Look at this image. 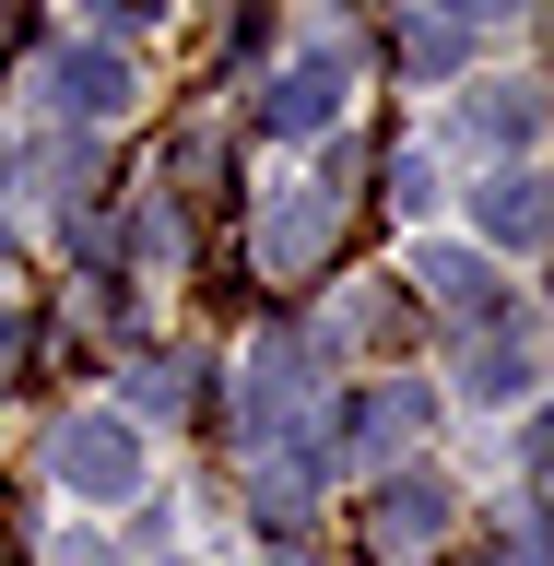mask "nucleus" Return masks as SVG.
Segmentation results:
<instances>
[{
    "mask_svg": "<svg viewBox=\"0 0 554 566\" xmlns=\"http://www.w3.org/2000/svg\"><path fill=\"white\" fill-rule=\"evenodd\" d=\"M48 460H60V484L83 495V507H130L142 495V424L130 413H71Z\"/></svg>",
    "mask_w": 554,
    "mask_h": 566,
    "instance_id": "nucleus-1",
    "label": "nucleus"
},
{
    "mask_svg": "<svg viewBox=\"0 0 554 566\" xmlns=\"http://www.w3.org/2000/svg\"><path fill=\"white\" fill-rule=\"evenodd\" d=\"M343 237V177H307V189H283V201H260V272L295 283L318 272V248Z\"/></svg>",
    "mask_w": 554,
    "mask_h": 566,
    "instance_id": "nucleus-2",
    "label": "nucleus"
},
{
    "mask_svg": "<svg viewBox=\"0 0 554 566\" xmlns=\"http://www.w3.org/2000/svg\"><path fill=\"white\" fill-rule=\"evenodd\" d=\"M343 95H354V60H331V48H318V60H295V71H272V83H260V130H272V142H307V130H331V118H343Z\"/></svg>",
    "mask_w": 554,
    "mask_h": 566,
    "instance_id": "nucleus-3",
    "label": "nucleus"
},
{
    "mask_svg": "<svg viewBox=\"0 0 554 566\" xmlns=\"http://www.w3.org/2000/svg\"><path fill=\"white\" fill-rule=\"evenodd\" d=\"M130 95H142V83H130V60H118V48H60V60H48V106H60V118H83V130H106Z\"/></svg>",
    "mask_w": 554,
    "mask_h": 566,
    "instance_id": "nucleus-4",
    "label": "nucleus"
},
{
    "mask_svg": "<svg viewBox=\"0 0 554 566\" xmlns=\"http://www.w3.org/2000/svg\"><path fill=\"white\" fill-rule=\"evenodd\" d=\"M425 307H449L460 331H484V318H508V283H495V260H472V248H425L414 260Z\"/></svg>",
    "mask_w": 554,
    "mask_h": 566,
    "instance_id": "nucleus-5",
    "label": "nucleus"
},
{
    "mask_svg": "<svg viewBox=\"0 0 554 566\" xmlns=\"http://www.w3.org/2000/svg\"><path fill=\"white\" fill-rule=\"evenodd\" d=\"M449 507H460V495L437 484V472H401V484L366 507V531H378V555H414V543H437V531H449Z\"/></svg>",
    "mask_w": 554,
    "mask_h": 566,
    "instance_id": "nucleus-6",
    "label": "nucleus"
},
{
    "mask_svg": "<svg viewBox=\"0 0 554 566\" xmlns=\"http://www.w3.org/2000/svg\"><path fill=\"white\" fill-rule=\"evenodd\" d=\"M472 212H484L495 248H543V177H531V166H495L484 189H472Z\"/></svg>",
    "mask_w": 554,
    "mask_h": 566,
    "instance_id": "nucleus-7",
    "label": "nucleus"
},
{
    "mask_svg": "<svg viewBox=\"0 0 554 566\" xmlns=\"http://www.w3.org/2000/svg\"><path fill=\"white\" fill-rule=\"evenodd\" d=\"M414 424H425V389H378V401H354V449H366V472H378Z\"/></svg>",
    "mask_w": 554,
    "mask_h": 566,
    "instance_id": "nucleus-8",
    "label": "nucleus"
},
{
    "mask_svg": "<svg viewBox=\"0 0 554 566\" xmlns=\"http://www.w3.org/2000/svg\"><path fill=\"white\" fill-rule=\"evenodd\" d=\"M531 378H543V366H531V331H508V343L472 354V401H520Z\"/></svg>",
    "mask_w": 554,
    "mask_h": 566,
    "instance_id": "nucleus-9",
    "label": "nucleus"
},
{
    "mask_svg": "<svg viewBox=\"0 0 554 566\" xmlns=\"http://www.w3.org/2000/svg\"><path fill=\"white\" fill-rule=\"evenodd\" d=\"M472 130H484V142H508V154H520V142L543 130V106H531V83H484V106H472Z\"/></svg>",
    "mask_w": 554,
    "mask_h": 566,
    "instance_id": "nucleus-10",
    "label": "nucleus"
},
{
    "mask_svg": "<svg viewBox=\"0 0 554 566\" xmlns=\"http://www.w3.org/2000/svg\"><path fill=\"white\" fill-rule=\"evenodd\" d=\"M130 401H142V413H189V366H166V354L130 366Z\"/></svg>",
    "mask_w": 554,
    "mask_h": 566,
    "instance_id": "nucleus-11",
    "label": "nucleus"
},
{
    "mask_svg": "<svg viewBox=\"0 0 554 566\" xmlns=\"http://www.w3.org/2000/svg\"><path fill=\"white\" fill-rule=\"evenodd\" d=\"M389 201L425 212V201H437V166H425V154H401V166H389Z\"/></svg>",
    "mask_w": 554,
    "mask_h": 566,
    "instance_id": "nucleus-12",
    "label": "nucleus"
},
{
    "mask_svg": "<svg viewBox=\"0 0 554 566\" xmlns=\"http://www.w3.org/2000/svg\"><path fill=\"white\" fill-rule=\"evenodd\" d=\"M166 0H95V24H154Z\"/></svg>",
    "mask_w": 554,
    "mask_h": 566,
    "instance_id": "nucleus-13",
    "label": "nucleus"
},
{
    "mask_svg": "<svg viewBox=\"0 0 554 566\" xmlns=\"http://www.w3.org/2000/svg\"><path fill=\"white\" fill-rule=\"evenodd\" d=\"M437 12H460V24H472V12H520V0H437Z\"/></svg>",
    "mask_w": 554,
    "mask_h": 566,
    "instance_id": "nucleus-14",
    "label": "nucleus"
},
{
    "mask_svg": "<svg viewBox=\"0 0 554 566\" xmlns=\"http://www.w3.org/2000/svg\"><path fill=\"white\" fill-rule=\"evenodd\" d=\"M12 35H24V0H0V48H12Z\"/></svg>",
    "mask_w": 554,
    "mask_h": 566,
    "instance_id": "nucleus-15",
    "label": "nucleus"
}]
</instances>
